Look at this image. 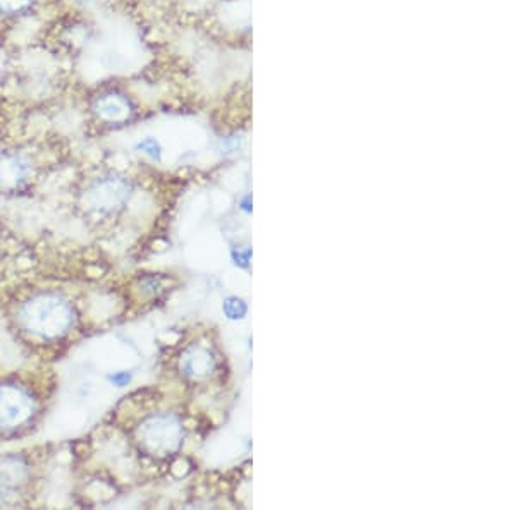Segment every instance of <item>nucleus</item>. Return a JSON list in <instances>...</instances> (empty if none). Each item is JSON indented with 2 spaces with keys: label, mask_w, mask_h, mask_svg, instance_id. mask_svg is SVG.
Masks as SVG:
<instances>
[{
  "label": "nucleus",
  "mask_w": 516,
  "mask_h": 510,
  "mask_svg": "<svg viewBox=\"0 0 516 510\" xmlns=\"http://www.w3.org/2000/svg\"><path fill=\"white\" fill-rule=\"evenodd\" d=\"M29 3H32V0H0V13H20L26 6H29Z\"/></svg>",
  "instance_id": "nucleus-5"
},
{
  "label": "nucleus",
  "mask_w": 516,
  "mask_h": 510,
  "mask_svg": "<svg viewBox=\"0 0 516 510\" xmlns=\"http://www.w3.org/2000/svg\"><path fill=\"white\" fill-rule=\"evenodd\" d=\"M127 104L120 97H116V94H111V97H105L102 98L99 101V113L104 119L107 120H123L124 117L127 115Z\"/></svg>",
  "instance_id": "nucleus-3"
},
{
  "label": "nucleus",
  "mask_w": 516,
  "mask_h": 510,
  "mask_svg": "<svg viewBox=\"0 0 516 510\" xmlns=\"http://www.w3.org/2000/svg\"><path fill=\"white\" fill-rule=\"evenodd\" d=\"M248 308H246V302L239 297H229L224 302V313L228 315V318L231 320H241L244 315H246Z\"/></svg>",
  "instance_id": "nucleus-4"
},
{
  "label": "nucleus",
  "mask_w": 516,
  "mask_h": 510,
  "mask_svg": "<svg viewBox=\"0 0 516 510\" xmlns=\"http://www.w3.org/2000/svg\"><path fill=\"white\" fill-rule=\"evenodd\" d=\"M109 380H111L112 383L118 385V387H123V385H127V381L131 380V375L130 373H116V375H112Z\"/></svg>",
  "instance_id": "nucleus-7"
},
{
  "label": "nucleus",
  "mask_w": 516,
  "mask_h": 510,
  "mask_svg": "<svg viewBox=\"0 0 516 510\" xmlns=\"http://www.w3.org/2000/svg\"><path fill=\"white\" fill-rule=\"evenodd\" d=\"M33 323L39 327L40 332L57 334V332L67 327L69 315H67L66 308L59 304V302H43V304L36 308L35 315H33Z\"/></svg>",
  "instance_id": "nucleus-1"
},
{
  "label": "nucleus",
  "mask_w": 516,
  "mask_h": 510,
  "mask_svg": "<svg viewBox=\"0 0 516 510\" xmlns=\"http://www.w3.org/2000/svg\"><path fill=\"white\" fill-rule=\"evenodd\" d=\"M138 148L141 150V151H145V153L150 155V157H152V158H159L160 157V146H159V143H157L155 139H152V138H146L145 141L139 143Z\"/></svg>",
  "instance_id": "nucleus-6"
},
{
  "label": "nucleus",
  "mask_w": 516,
  "mask_h": 510,
  "mask_svg": "<svg viewBox=\"0 0 516 510\" xmlns=\"http://www.w3.org/2000/svg\"><path fill=\"white\" fill-rule=\"evenodd\" d=\"M25 400L20 394L11 390H0V423L9 425L16 423L25 416Z\"/></svg>",
  "instance_id": "nucleus-2"
}]
</instances>
